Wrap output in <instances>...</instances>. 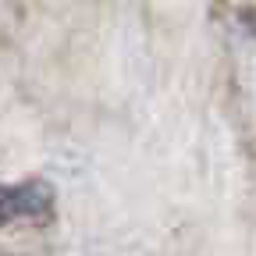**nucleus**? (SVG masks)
Listing matches in <instances>:
<instances>
[{
    "mask_svg": "<svg viewBox=\"0 0 256 256\" xmlns=\"http://www.w3.org/2000/svg\"><path fill=\"white\" fill-rule=\"evenodd\" d=\"M50 206H54V192L43 182H22L4 192V220H14V217L40 220L50 214Z\"/></svg>",
    "mask_w": 256,
    "mask_h": 256,
    "instance_id": "f257e3e1",
    "label": "nucleus"
}]
</instances>
